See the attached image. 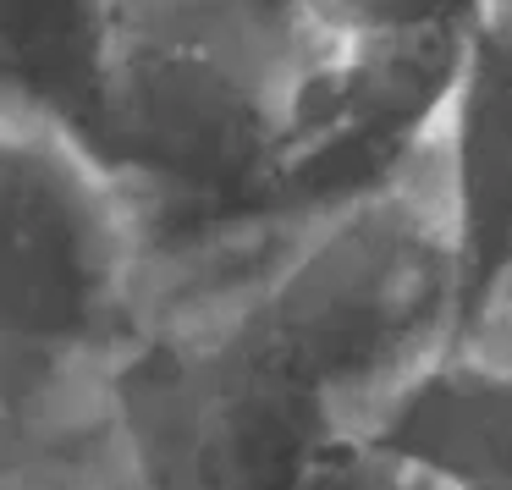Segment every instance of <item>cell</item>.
Masks as SVG:
<instances>
[{
  "label": "cell",
  "instance_id": "6da1fadb",
  "mask_svg": "<svg viewBox=\"0 0 512 490\" xmlns=\"http://www.w3.org/2000/svg\"><path fill=\"white\" fill-rule=\"evenodd\" d=\"M463 336L430 122L397 171L155 254L105 391L138 490H419L380 413Z\"/></svg>",
  "mask_w": 512,
  "mask_h": 490
},
{
  "label": "cell",
  "instance_id": "7a4b0ae2",
  "mask_svg": "<svg viewBox=\"0 0 512 490\" xmlns=\"http://www.w3.org/2000/svg\"><path fill=\"white\" fill-rule=\"evenodd\" d=\"M325 6H94L78 138L155 254L298 204Z\"/></svg>",
  "mask_w": 512,
  "mask_h": 490
},
{
  "label": "cell",
  "instance_id": "3957f363",
  "mask_svg": "<svg viewBox=\"0 0 512 490\" xmlns=\"http://www.w3.org/2000/svg\"><path fill=\"white\" fill-rule=\"evenodd\" d=\"M155 243L133 193L72 127L0 105V424L105 419L149 314Z\"/></svg>",
  "mask_w": 512,
  "mask_h": 490
},
{
  "label": "cell",
  "instance_id": "277c9868",
  "mask_svg": "<svg viewBox=\"0 0 512 490\" xmlns=\"http://www.w3.org/2000/svg\"><path fill=\"white\" fill-rule=\"evenodd\" d=\"M430 138L468 336L512 281V6H474Z\"/></svg>",
  "mask_w": 512,
  "mask_h": 490
},
{
  "label": "cell",
  "instance_id": "5b68a950",
  "mask_svg": "<svg viewBox=\"0 0 512 490\" xmlns=\"http://www.w3.org/2000/svg\"><path fill=\"white\" fill-rule=\"evenodd\" d=\"M364 446L419 490H512V369L446 347Z\"/></svg>",
  "mask_w": 512,
  "mask_h": 490
},
{
  "label": "cell",
  "instance_id": "8992f818",
  "mask_svg": "<svg viewBox=\"0 0 512 490\" xmlns=\"http://www.w3.org/2000/svg\"><path fill=\"white\" fill-rule=\"evenodd\" d=\"M0 490H138L111 424L23 435L0 424Z\"/></svg>",
  "mask_w": 512,
  "mask_h": 490
},
{
  "label": "cell",
  "instance_id": "52a82bcc",
  "mask_svg": "<svg viewBox=\"0 0 512 490\" xmlns=\"http://www.w3.org/2000/svg\"><path fill=\"white\" fill-rule=\"evenodd\" d=\"M463 347H474V353H485V358H496V364H507V369H512V298H507V303H496V309H490L485 320L468 325Z\"/></svg>",
  "mask_w": 512,
  "mask_h": 490
},
{
  "label": "cell",
  "instance_id": "ba28073f",
  "mask_svg": "<svg viewBox=\"0 0 512 490\" xmlns=\"http://www.w3.org/2000/svg\"><path fill=\"white\" fill-rule=\"evenodd\" d=\"M507 298H512V281H507V292H501V298H496V303H507Z\"/></svg>",
  "mask_w": 512,
  "mask_h": 490
}]
</instances>
